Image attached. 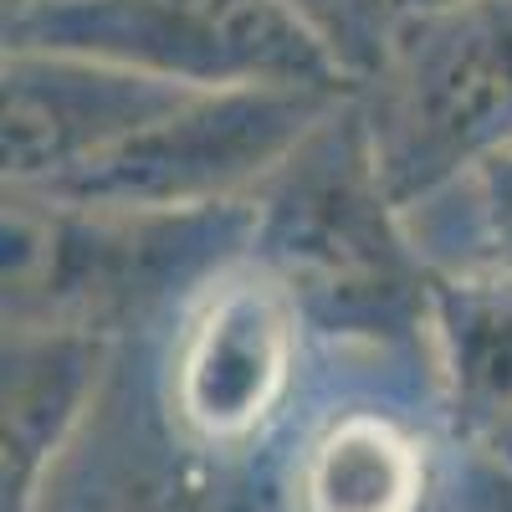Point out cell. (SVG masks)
I'll return each mask as SVG.
<instances>
[{
  "label": "cell",
  "mask_w": 512,
  "mask_h": 512,
  "mask_svg": "<svg viewBox=\"0 0 512 512\" xmlns=\"http://www.w3.org/2000/svg\"><path fill=\"white\" fill-rule=\"evenodd\" d=\"M446 200H461L451 210L441 205H415L425 216V231H451L466 241V251L446 267H502L512 272V144L472 164L456 185L441 190ZM436 200V195H431ZM405 210V216H415Z\"/></svg>",
  "instance_id": "11"
},
{
  "label": "cell",
  "mask_w": 512,
  "mask_h": 512,
  "mask_svg": "<svg viewBox=\"0 0 512 512\" xmlns=\"http://www.w3.org/2000/svg\"><path fill=\"white\" fill-rule=\"evenodd\" d=\"M282 6L297 11L328 41L333 57L349 67V77L359 88L379 72L384 47H390V31L400 21L395 0H282Z\"/></svg>",
  "instance_id": "12"
},
{
  "label": "cell",
  "mask_w": 512,
  "mask_h": 512,
  "mask_svg": "<svg viewBox=\"0 0 512 512\" xmlns=\"http://www.w3.org/2000/svg\"><path fill=\"white\" fill-rule=\"evenodd\" d=\"M374 169L415 210L512 144V0L400 16L379 72L359 88Z\"/></svg>",
  "instance_id": "3"
},
{
  "label": "cell",
  "mask_w": 512,
  "mask_h": 512,
  "mask_svg": "<svg viewBox=\"0 0 512 512\" xmlns=\"http://www.w3.org/2000/svg\"><path fill=\"white\" fill-rule=\"evenodd\" d=\"M6 52H62L200 93H359L328 41L282 0H21Z\"/></svg>",
  "instance_id": "4"
},
{
  "label": "cell",
  "mask_w": 512,
  "mask_h": 512,
  "mask_svg": "<svg viewBox=\"0 0 512 512\" xmlns=\"http://www.w3.org/2000/svg\"><path fill=\"white\" fill-rule=\"evenodd\" d=\"M425 461L390 415H333L303 461L308 512H415Z\"/></svg>",
  "instance_id": "10"
},
{
  "label": "cell",
  "mask_w": 512,
  "mask_h": 512,
  "mask_svg": "<svg viewBox=\"0 0 512 512\" xmlns=\"http://www.w3.org/2000/svg\"><path fill=\"white\" fill-rule=\"evenodd\" d=\"M103 364L108 338L67 328H6V420H0L6 512H31L47 461L88 410Z\"/></svg>",
  "instance_id": "8"
},
{
  "label": "cell",
  "mask_w": 512,
  "mask_h": 512,
  "mask_svg": "<svg viewBox=\"0 0 512 512\" xmlns=\"http://www.w3.org/2000/svg\"><path fill=\"white\" fill-rule=\"evenodd\" d=\"M425 333L451 415L487 441H512V272L431 267Z\"/></svg>",
  "instance_id": "9"
},
{
  "label": "cell",
  "mask_w": 512,
  "mask_h": 512,
  "mask_svg": "<svg viewBox=\"0 0 512 512\" xmlns=\"http://www.w3.org/2000/svg\"><path fill=\"white\" fill-rule=\"evenodd\" d=\"M303 359V308L246 251L210 277L169 349V405L205 446H241L282 410Z\"/></svg>",
  "instance_id": "6"
},
{
  "label": "cell",
  "mask_w": 512,
  "mask_h": 512,
  "mask_svg": "<svg viewBox=\"0 0 512 512\" xmlns=\"http://www.w3.org/2000/svg\"><path fill=\"white\" fill-rule=\"evenodd\" d=\"M436 6H456V0H395L400 16H415V11H436Z\"/></svg>",
  "instance_id": "13"
},
{
  "label": "cell",
  "mask_w": 512,
  "mask_h": 512,
  "mask_svg": "<svg viewBox=\"0 0 512 512\" xmlns=\"http://www.w3.org/2000/svg\"><path fill=\"white\" fill-rule=\"evenodd\" d=\"M354 93L231 88L195 93L118 154L52 190H26L93 210H216L246 205Z\"/></svg>",
  "instance_id": "5"
},
{
  "label": "cell",
  "mask_w": 512,
  "mask_h": 512,
  "mask_svg": "<svg viewBox=\"0 0 512 512\" xmlns=\"http://www.w3.org/2000/svg\"><path fill=\"white\" fill-rule=\"evenodd\" d=\"M410 246L415 236H405V210L374 169L354 93L256 195L251 256L282 277L303 318L395 328L405 313L425 323L431 267Z\"/></svg>",
  "instance_id": "2"
},
{
  "label": "cell",
  "mask_w": 512,
  "mask_h": 512,
  "mask_svg": "<svg viewBox=\"0 0 512 512\" xmlns=\"http://www.w3.org/2000/svg\"><path fill=\"white\" fill-rule=\"evenodd\" d=\"M200 88L128 67L6 52V190H52L169 118Z\"/></svg>",
  "instance_id": "7"
},
{
  "label": "cell",
  "mask_w": 512,
  "mask_h": 512,
  "mask_svg": "<svg viewBox=\"0 0 512 512\" xmlns=\"http://www.w3.org/2000/svg\"><path fill=\"white\" fill-rule=\"evenodd\" d=\"M256 200L216 210H93L6 190V328L108 338L251 251Z\"/></svg>",
  "instance_id": "1"
}]
</instances>
